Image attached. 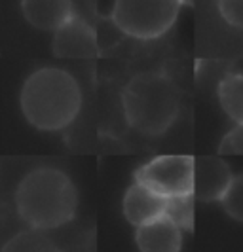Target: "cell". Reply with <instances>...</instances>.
Wrapping results in <instances>:
<instances>
[{
	"instance_id": "cell-1",
	"label": "cell",
	"mask_w": 243,
	"mask_h": 252,
	"mask_svg": "<svg viewBox=\"0 0 243 252\" xmlns=\"http://www.w3.org/2000/svg\"><path fill=\"white\" fill-rule=\"evenodd\" d=\"M23 118L46 133L63 131L76 120L82 91L76 78L57 66H44L29 74L19 91Z\"/></svg>"
},
{
	"instance_id": "cell-2",
	"label": "cell",
	"mask_w": 243,
	"mask_h": 252,
	"mask_svg": "<svg viewBox=\"0 0 243 252\" xmlns=\"http://www.w3.org/2000/svg\"><path fill=\"white\" fill-rule=\"evenodd\" d=\"M78 207L76 186L69 175L53 167H38L19 180L15 211L33 229L48 231L69 224Z\"/></svg>"
},
{
	"instance_id": "cell-3",
	"label": "cell",
	"mask_w": 243,
	"mask_h": 252,
	"mask_svg": "<svg viewBox=\"0 0 243 252\" xmlns=\"http://www.w3.org/2000/svg\"><path fill=\"white\" fill-rule=\"evenodd\" d=\"M128 124L146 137L164 135L177 120L180 108L179 88L162 72H141L129 80L122 93Z\"/></svg>"
},
{
	"instance_id": "cell-4",
	"label": "cell",
	"mask_w": 243,
	"mask_h": 252,
	"mask_svg": "<svg viewBox=\"0 0 243 252\" xmlns=\"http://www.w3.org/2000/svg\"><path fill=\"white\" fill-rule=\"evenodd\" d=\"M180 4L182 0H116L112 21L128 36L150 40L173 27Z\"/></svg>"
},
{
	"instance_id": "cell-5",
	"label": "cell",
	"mask_w": 243,
	"mask_h": 252,
	"mask_svg": "<svg viewBox=\"0 0 243 252\" xmlns=\"http://www.w3.org/2000/svg\"><path fill=\"white\" fill-rule=\"evenodd\" d=\"M192 156H160L137 171L135 178L164 197L192 193Z\"/></svg>"
},
{
	"instance_id": "cell-6",
	"label": "cell",
	"mask_w": 243,
	"mask_h": 252,
	"mask_svg": "<svg viewBox=\"0 0 243 252\" xmlns=\"http://www.w3.org/2000/svg\"><path fill=\"white\" fill-rule=\"evenodd\" d=\"M51 51L59 59H90L97 55V36L86 19L70 15L61 27L53 31Z\"/></svg>"
},
{
	"instance_id": "cell-7",
	"label": "cell",
	"mask_w": 243,
	"mask_h": 252,
	"mask_svg": "<svg viewBox=\"0 0 243 252\" xmlns=\"http://www.w3.org/2000/svg\"><path fill=\"white\" fill-rule=\"evenodd\" d=\"M232 180L228 163L215 156L194 158L192 167V195L198 201H220L224 189Z\"/></svg>"
},
{
	"instance_id": "cell-8",
	"label": "cell",
	"mask_w": 243,
	"mask_h": 252,
	"mask_svg": "<svg viewBox=\"0 0 243 252\" xmlns=\"http://www.w3.org/2000/svg\"><path fill=\"white\" fill-rule=\"evenodd\" d=\"M135 243L142 252H177L182 247V233L169 216L160 215L137 226Z\"/></svg>"
},
{
	"instance_id": "cell-9",
	"label": "cell",
	"mask_w": 243,
	"mask_h": 252,
	"mask_svg": "<svg viewBox=\"0 0 243 252\" xmlns=\"http://www.w3.org/2000/svg\"><path fill=\"white\" fill-rule=\"evenodd\" d=\"M166 201L167 197L160 195L158 191L148 188L146 184L135 180V184L126 191L122 211H124V216H126L129 224L137 227L156 218V216L164 215L166 213Z\"/></svg>"
},
{
	"instance_id": "cell-10",
	"label": "cell",
	"mask_w": 243,
	"mask_h": 252,
	"mask_svg": "<svg viewBox=\"0 0 243 252\" xmlns=\"http://www.w3.org/2000/svg\"><path fill=\"white\" fill-rule=\"evenodd\" d=\"M19 8L29 25L48 32H53L74 13L72 0H21Z\"/></svg>"
},
{
	"instance_id": "cell-11",
	"label": "cell",
	"mask_w": 243,
	"mask_h": 252,
	"mask_svg": "<svg viewBox=\"0 0 243 252\" xmlns=\"http://www.w3.org/2000/svg\"><path fill=\"white\" fill-rule=\"evenodd\" d=\"M218 101L228 118L243 124V74H230L220 82Z\"/></svg>"
},
{
	"instance_id": "cell-12",
	"label": "cell",
	"mask_w": 243,
	"mask_h": 252,
	"mask_svg": "<svg viewBox=\"0 0 243 252\" xmlns=\"http://www.w3.org/2000/svg\"><path fill=\"white\" fill-rule=\"evenodd\" d=\"M180 229H192L194 224V195H175L167 197L166 201V213Z\"/></svg>"
},
{
	"instance_id": "cell-13",
	"label": "cell",
	"mask_w": 243,
	"mask_h": 252,
	"mask_svg": "<svg viewBox=\"0 0 243 252\" xmlns=\"http://www.w3.org/2000/svg\"><path fill=\"white\" fill-rule=\"evenodd\" d=\"M220 203L226 215L243 224V175L232 177L228 188L220 197Z\"/></svg>"
},
{
	"instance_id": "cell-14",
	"label": "cell",
	"mask_w": 243,
	"mask_h": 252,
	"mask_svg": "<svg viewBox=\"0 0 243 252\" xmlns=\"http://www.w3.org/2000/svg\"><path fill=\"white\" fill-rule=\"evenodd\" d=\"M218 154L222 156H243V124H236V127L224 135L220 140Z\"/></svg>"
},
{
	"instance_id": "cell-15",
	"label": "cell",
	"mask_w": 243,
	"mask_h": 252,
	"mask_svg": "<svg viewBox=\"0 0 243 252\" xmlns=\"http://www.w3.org/2000/svg\"><path fill=\"white\" fill-rule=\"evenodd\" d=\"M218 12L228 25L243 31V0H218Z\"/></svg>"
}]
</instances>
